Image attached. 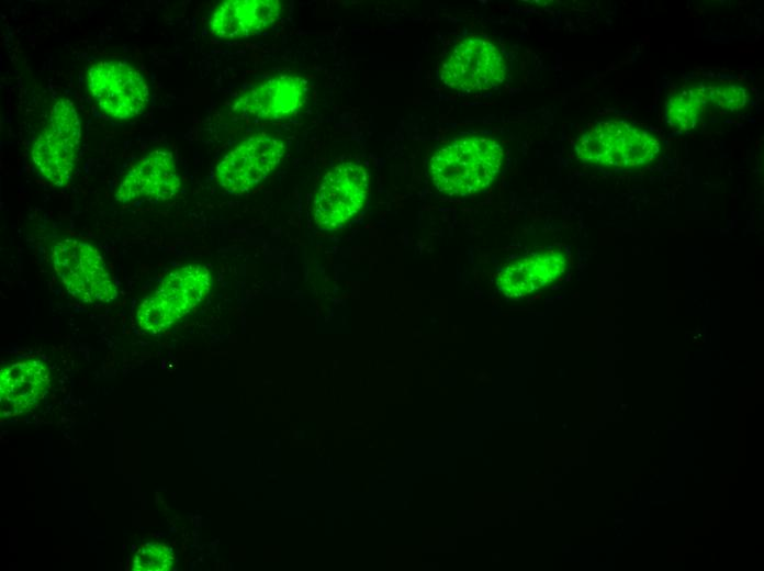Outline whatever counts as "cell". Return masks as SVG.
I'll return each instance as SVG.
<instances>
[{"label":"cell","instance_id":"1","mask_svg":"<svg viewBox=\"0 0 764 571\" xmlns=\"http://www.w3.org/2000/svg\"><path fill=\"white\" fill-rule=\"evenodd\" d=\"M577 158L614 171H633L655 161L662 153L661 141L652 131L626 120L599 121L575 142Z\"/></svg>","mask_w":764,"mask_h":571},{"label":"cell","instance_id":"2","mask_svg":"<svg viewBox=\"0 0 764 571\" xmlns=\"http://www.w3.org/2000/svg\"><path fill=\"white\" fill-rule=\"evenodd\" d=\"M503 149L493 138L461 137L440 147L429 171L438 191L447 195H470L487 188L497 176Z\"/></svg>","mask_w":764,"mask_h":571},{"label":"cell","instance_id":"3","mask_svg":"<svg viewBox=\"0 0 764 571\" xmlns=\"http://www.w3.org/2000/svg\"><path fill=\"white\" fill-rule=\"evenodd\" d=\"M212 277L202 265H186L171 270L159 286L142 300L136 311L138 326L158 334L195 309L209 294Z\"/></svg>","mask_w":764,"mask_h":571},{"label":"cell","instance_id":"4","mask_svg":"<svg viewBox=\"0 0 764 571\" xmlns=\"http://www.w3.org/2000/svg\"><path fill=\"white\" fill-rule=\"evenodd\" d=\"M81 141V122L75 104L59 99L49 110L45 128L31 150L40 175L56 187L67 186L72 177Z\"/></svg>","mask_w":764,"mask_h":571},{"label":"cell","instance_id":"5","mask_svg":"<svg viewBox=\"0 0 764 571\" xmlns=\"http://www.w3.org/2000/svg\"><path fill=\"white\" fill-rule=\"evenodd\" d=\"M50 259L58 279L75 299L85 303H110L117 295V287L103 257L91 244L65 238L56 242Z\"/></svg>","mask_w":764,"mask_h":571},{"label":"cell","instance_id":"6","mask_svg":"<svg viewBox=\"0 0 764 571\" xmlns=\"http://www.w3.org/2000/svg\"><path fill=\"white\" fill-rule=\"evenodd\" d=\"M369 176L355 163L335 166L323 178L313 202L316 226L335 231L355 216L369 194Z\"/></svg>","mask_w":764,"mask_h":571},{"label":"cell","instance_id":"7","mask_svg":"<svg viewBox=\"0 0 764 571\" xmlns=\"http://www.w3.org/2000/svg\"><path fill=\"white\" fill-rule=\"evenodd\" d=\"M90 94L110 117L128 120L143 113L149 89L143 75L121 61H99L87 74Z\"/></svg>","mask_w":764,"mask_h":571},{"label":"cell","instance_id":"8","mask_svg":"<svg viewBox=\"0 0 764 571\" xmlns=\"http://www.w3.org/2000/svg\"><path fill=\"white\" fill-rule=\"evenodd\" d=\"M284 143L269 134L251 135L232 148L216 166V180L227 193L240 195L268 177L281 163Z\"/></svg>","mask_w":764,"mask_h":571},{"label":"cell","instance_id":"9","mask_svg":"<svg viewBox=\"0 0 764 571\" xmlns=\"http://www.w3.org/2000/svg\"><path fill=\"white\" fill-rule=\"evenodd\" d=\"M506 65L496 46L483 37H470L458 43L445 59L440 78L449 88L462 91H483L499 86Z\"/></svg>","mask_w":764,"mask_h":571},{"label":"cell","instance_id":"10","mask_svg":"<svg viewBox=\"0 0 764 571\" xmlns=\"http://www.w3.org/2000/svg\"><path fill=\"white\" fill-rule=\"evenodd\" d=\"M308 85L297 75L280 74L243 92L233 103L236 115L254 121L283 120L305 103Z\"/></svg>","mask_w":764,"mask_h":571},{"label":"cell","instance_id":"11","mask_svg":"<svg viewBox=\"0 0 764 571\" xmlns=\"http://www.w3.org/2000/svg\"><path fill=\"white\" fill-rule=\"evenodd\" d=\"M181 186L172 153L155 149L142 157L121 180L115 200L128 204L138 200L167 201Z\"/></svg>","mask_w":764,"mask_h":571},{"label":"cell","instance_id":"12","mask_svg":"<svg viewBox=\"0 0 764 571\" xmlns=\"http://www.w3.org/2000/svg\"><path fill=\"white\" fill-rule=\"evenodd\" d=\"M566 266V256L561 250H542L507 264L497 272L495 281L506 298L520 299L553 283Z\"/></svg>","mask_w":764,"mask_h":571},{"label":"cell","instance_id":"13","mask_svg":"<svg viewBox=\"0 0 764 571\" xmlns=\"http://www.w3.org/2000/svg\"><path fill=\"white\" fill-rule=\"evenodd\" d=\"M279 15L277 0H227L213 12L210 29L218 38L249 37L272 25Z\"/></svg>","mask_w":764,"mask_h":571},{"label":"cell","instance_id":"14","mask_svg":"<svg viewBox=\"0 0 764 571\" xmlns=\"http://www.w3.org/2000/svg\"><path fill=\"white\" fill-rule=\"evenodd\" d=\"M49 373L38 360H23L1 370L0 393L2 402L24 410L33 406L46 392Z\"/></svg>","mask_w":764,"mask_h":571},{"label":"cell","instance_id":"15","mask_svg":"<svg viewBox=\"0 0 764 571\" xmlns=\"http://www.w3.org/2000/svg\"><path fill=\"white\" fill-rule=\"evenodd\" d=\"M703 83L687 85L672 93L665 102V121L678 131L694 130L707 111Z\"/></svg>","mask_w":764,"mask_h":571},{"label":"cell","instance_id":"16","mask_svg":"<svg viewBox=\"0 0 764 571\" xmlns=\"http://www.w3.org/2000/svg\"><path fill=\"white\" fill-rule=\"evenodd\" d=\"M703 88L708 109L735 113L751 103L750 91L737 82H704Z\"/></svg>","mask_w":764,"mask_h":571},{"label":"cell","instance_id":"17","mask_svg":"<svg viewBox=\"0 0 764 571\" xmlns=\"http://www.w3.org/2000/svg\"><path fill=\"white\" fill-rule=\"evenodd\" d=\"M171 548L158 542L143 545L136 551L132 569L136 571H166L173 564Z\"/></svg>","mask_w":764,"mask_h":571}]
</instances>
